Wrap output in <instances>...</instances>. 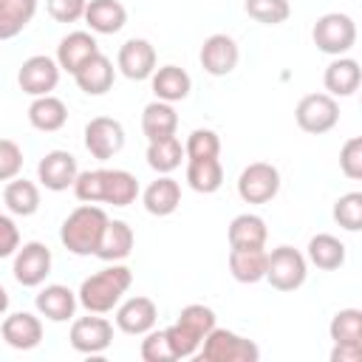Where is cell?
I'll return each instance as SVG.
<instances>
[{"instance_id": "cell-1", "label": "cell", "mask_w": 362, "mask_h": 362, "mask_svg": "<svg viewBox=\"0 0 362 362\" xmlns=\"http://www.w3.org/2000/svg\"><path fill=\"white\" fill-rule=\"evenodd\" d=\"M130 283H133V272L124 263H110L102 272L82 280L76 300L88 314H107L122 303Z\"/></svg>"}, {"instance_id": "cell-2", "label": "cell", "mask_w": 362, "mask_h": 362, "mask_svg": "<svg viewBox=\"0 0 362 362\" xmlns=\"http://www.w3.org/2000/svg\"><path fill=\"white\" fill-rule=\"evenodd\" d=\"M215 328V311L204 303H189L181 308L178 320L173 325L164 328L167 334V342L173 348V356L175 359H189L198 354L204 337Z\"/></svg>"}, {"instance_id": "cell-3", "label": "cell", "mask_w": 362, "mask_h": 362, "mask_svg": "<svg viewBox=\"0 0 362 362\" xmlns=\"http://www.w3.org/2000/svg\"><path fill=\"white\" fill-rule=\"evenodd\" d=\"M107 223V212L96 204H82L76 206L59 226V240L62 246L71 252V255H79V257H88L96 252L99 246V238H102V229Z\"/></svg>"}, {"instance_id": "cell-4", "label": "cell", "mask_w": 362, "mask_h": 362, "mask_svg": "<svg viewBox=\"0 0 362 362\" xmlns=\"http://www.w3.org/2000/svg\"><path fill=\"white\" fill-rule=\"evenodd\" d=\"M198 359L201 362H257L260 359V348H257L255 339L215 325L204 337V342L198 348Z\"/></svg>"}, {"instance_id": "cell-5", "label": "cell", "mask_w": 362, "mask_h": 362, "mask_svg": "<svg viewBox=\"0 0 362 362\" xmlns=\"http://www.w3.org/2000/svg\"><path fill=\"white\" fill-rule=\"evenodd\" d=\"M311 40H314L317 51H322L328 57H345L356 45V23L351 14L328 11V14L317 17V23L311 28Z\"/></svg>"}, {"instance_id": "cell-6", "label": "cell", "mask_w": 362, "mask_h": 362, "mask_svg": "<svg viewBox=\"0 0 362 362\" xmlns=\"http://www.w3.org/2000/svg\"><path fill=\"white\" fill-rule=\"evenodd\" d=\"M308 277V260L294 246H277L266 257V277L277 291H297Z\"/></svg>"}, {"instance_id": "cell-7", "label": "cell", "mask_w": 362, "mask_h": 362, "mask_svg": "<svg viewBox=\"0 0 362 362\" xmlns=\"http://www.w3.org/2000/svg\"><path fill=\"white\" fill-rule=\"evenodd\" d=\"M294 122L303 133L322 136L339 122V102L331 93H305L294 107Z\"/></svg>"}, {"instance_id": "cell-8", "label": "cell", "mask_w": 362, "mask_h": 362, "mask_svg": "<svg viewBox=\"0 0 362 362\" xmlns=\"http://www.w3.org/2000/svg\"><path fill=\"white\" fill-rule=\"evenodd\" d=\"M280 192V170L269 161H252L238 175V195L246 204H269Z\"/></svg>"}, {"instance_id": "cell-9", "label": "cell", "mask_w": 362, "mask_h": 362, "mask_svg": "<svg viewBox=\"0 0 362 362\" xmlns=\"http://www.w3.org/2000/svg\"><path fill=\"white\" fill-rule=\"evenodd\" d=\"M51 249L42 243V240H28L23 246H17L14 252V266H11V274L20 286L25 288H37L45 283V277L51 274Z\"/></svg>"}, {"instance_id": "cell-10", "label": "cell", "mask_w": 362, "mask_h": 362, "mask_svg": "<svg viewBox=\"0 0 362 362\" xmlns=\"http://www.w3.org/2000/svg\"><path fill=\"white\" fill-rule=\"evenodd\" d=\"M124 147V127L119 119L113 116H93L88 124H85V150L99 158V161H107L113 156H119Z\"/></svg>"}, {"instance_id": "cell-11", "label": "cell", "mask_w": 362, "mask_h": 362, "mask_svg": "<svg viewBox=\"0 0 362 362\" xmlns=\"http://www.w3.org/2000/svg\"><path fill=\"white\" fill-rule=\"evenodd\" d=\"M71 348L79 354H105L113 342V325L110 320L99 317V314H88V317H76L71 322Z\"/></svg>"}, {"instance_id": "cell-12", "label": "cell", "mask_w": 362, "mask_h": 362, "mask_svg": "<svg viewBox=\"0 0 362 362\" xmlns=\"http://www.w3.org/2000/svg\"><path fill=\"white\" fill-rule=\"evenodd\" d=\"M59 65L54 57L45 54H34L28 59H23L20 71H17V85L23 93L28 96H45L59 85Z\"/></svg>"}, {"instance_id": "cell-13", "label": "cell", "mask_w": 362, "mask_h": 362, "mask_svg": "<svg viewBox=\"0 0 362 362\" xmlns=\"http://www.w3.org/2000/svg\"><path fill=\"white\" fill-rule=\"evenodd\" d=\"M198 62L209 76H229L240 62V48L229 34H209L198 51Z\"/></svg>"}, {"instance_id": "cell-14", "label": "cell", "mask_w": 362, "mask_h": 362, "mask_svg": "<svg viewBox=\"0 0 362 362\" xmlns=\"http://www.w3.org/2000/svg\"><path fill=\"white\" fill-rule=\"evenodd\" d=\"M156 48L150 40L144 37H133L127 42H122L119 54H116V68L122 71V76L133 79V82H141V79H150L153 71H156Z\"/></svg>"}, {"instance_id": "cell-15", "label": "cell", "mask_w": 362, "mask_h": 362, "mask_svg": "<svg viewBox=\"0 0 362 362\" xmlns=\"http://www.w3.org/2000/svg\"><path fill=\"white\" fill-rule=\"evenodd\" d=\"M156 320H158V305L144 294L127 297L124 303L116 305V328L122 334L144 337L150 328H156Z\"/></svg>"}, {"instance_id": "cell-16", "label": "cell", "mask_w": 362, "mask_h": 362, "mask_svg": "<svg viewBox=\"0 0 362 362\" xmlns=\"http://www.w3.org/2000/svg\"><path fill=\"white\" fill-rule=\"evenodd\" d=\"M76 173H79L76 158L68 150H48L37 164V181L51 192H62L74 187Z\"/></svg>"}, {"instance_id": "cell-17", "label": "cell", "mask_w": 362, "mask_h": 362, "mask_svg": "<svg viewBox=\"0 0 362 362\" xmlns=\"http://www.w3.org/2000/svg\"><path fill=\"white\" fill-rule=\"evenodd\" d=\"M0 334L6 339L8 348L14 351H31L42 342V320L31 311H17V314H8L0 325Z\"/></svg>"}, {"instance_id": "cell-18", "label": "cell", "mask_w": 362, "mask_h": 362, "mask_svg": "<svg viewBox=\"0 0 362 362\" xmlns=\"http://www.w3.org/2000/svg\"><path fill=\"white\" fill-rule=\"evenodd\" d=\"M113 79H116V68L102 51L93 54L88 62H82L79 71L74 74L76 88L82 93H88V96H105L113 88Z\"/></svg>"}, {"instance_id": "cell-19", "label": "cell", "mask_w": 362, "mask_h": 362, "mask_svg": "<svg viewBox=\"0 0 362 362\" xmlns=\"http://www.w3.org/2000/svg\"><path fill=\"white\" fill-rule=\"evenodd\" d=\"M93 54H99V42L90 31H71L57 45V65L59 71H68L71 76L79 71L82 62H88Z\"/></svg>"}, {"instance_id": "cell-20", "label": "cell", "mask_w": 362, "mask_h": 362, "mask_svg": "<svg viewBox=\"0 0 362 362\" xmlns=\"http://www.w3.org/2000/svg\"><path fill=\"white\" fill-rule=\"evenodd\" d=\"M359 82H362V68L354 57H334L325 65L322 85H325V93H331L334 99L337 96H354L359 90Z\"/></svg>"}, {"instance_id": "cell-21", "label": "cell", "mask_w": 362, "mask_h": 362, "mask_svg": "<svg viewBox=\"0 0 362 362\" xmlns=\"http://www.w3.org/2000/svg\"><path fill=\"white\" fill-rule=\"evenodd\" d=\"M34 305H37V311L45 320H51V322H68V320H74V311H76L79 300H76V291H71L68 286L51 283L45 288H40V294L34 297Z\"/></svg>"}, {"instance_id": "cell-22", "label": "cell", "mask_w": 362, "mask_h": 362, "mask_svg": "<svg viewBox=\"0 0 362 362\" xmlns=\"http://www.w3.org/2000/svg\"><path fill=\"white\" fill-rule=\"evenodd\" d=\"M133 243H136V235H133L130 223L107 218V223L102 229V238H99V246H96L93 255L99 260H105V263H122L133 252Z\"/></svg>"}, {"instance_id": "cell-23", "label": "cell", "mask_w": 362, "mask_h": 362, "mask_svg": "<svg viewBox=\"0 0 362 362\" xmlns=\"http://www.w3.org/2000/svg\"><path fill=\"white\" fill-rule=\"evenodd\" d=\"M266 246H232L229 249V272L238 283H260L266 277Z\"/></svg>"}, {"instance_id": "cell-24", "label": "cell", "mask_w": 362, "mask_h": 362, "mask_svg": "<svg viewBox=\"0 0 362 362\" xmlns=\"http://www.w3.org/2000/svg\"><path fill=\"white\" fill-rule=\"evenodd\" d=\"M144 209L156 218H167L181 206V184L170 175H158L156 181L147 184V189L141 192Z\"/></svg>"}, {"instance_id": "cell-25", "label": "cell", "mask_w": 362, "mask_h": 362, "mask_svg": "<svg viewBox=\"0 0 362 362\" xmlns=\"http://www.w3.org/2000/svg\"><path fill=\"white\" fill-rule=\"evenodd\" d=\"M90 34H116L127 23V8L119 0H88L85 17Z\"/></svg>"}, {"instance_id": "cell-26", "label": "cell", "mask_w": 362, "mask_h": 362, "mask_svg": "<svg viewBox=\"0 0 362 362\" xmlns=\"http://www.w3.org/2000/svg\"><path fill=\"white\" fill-rule=\"evenodd\" d=\"M150 85H153L156 99L173 105V102H181V99L189 96V90H192V76H189L184 68H178V65H161V68L153 71Z\"/></svg>"}, {"instance_id": "cell-27", "label": "cell", "mask_w": 362, "mask_h": 362, "mask_svg": "<svg viewBox=\"0 0 362 362\" xmlns=\"http://www.w3.org/2000/svg\"><path fill=\"white\" fill-rule=\"evenodd\" d=\"M28 122L34 130H42V133H57L65 127L68 122V105L54 96V93H45V96H34V102L28 105Z\"/></svg>"}, {"instance_id": "cell-28", "label": "cell", "mask_w": 362, "mask_h": 362, "mask_svg": "<svg viewBox=\"0 0 362 362\" xmlns=\"http://www.w3.org/2000/svg\"><path fill=\"white\" fill-rule=\"evenodd\" d=\"M305 260L322 272H337L345 266V243L337 238V235H328V232H320L308 240V249H305Z\"/></svg>"}, {"instance_id": "cell-29", "label": "cell", "mask_w": 362, "mask_h": 362, "mask_svg": "<svg viewBox=\"0 0 362 362\" xmlns=\"http://www.w3.org/2000/svg\"><path fill=\"white\" fill-rule=\"evenodd\" d=\"M178 130V113L170 102H150L144 110H141V133L147 141L153 139H164V136H175Z\"/></svg>"}, {"instance_id": "cell-30", "label": "cell", "mask_w": 362, "mask_h": 362, "mask_svg": "<svg viewBox=\"0 0 362 362\" xmlns=\"http://www.w3.org/2000/svg\"><path fill=\"white\" fill-rule=\"evenodd\" d=\"M139 198V181L133 173L127 170H107L102 175V204H113V206H130Z\"/></svg>"}, {"instance_id": "cell-31", "label": "cell", "mask_w": 362, "mask_h": 362, "mask_svg": "<svg viewBox=\"0 0 362 362\" xmlns=\"http://www.w3.org/2000/svg\"><path fill=\"white\" fill-rule=\"evenodd\" d=\"M184 158H187L184 156V144H181L178 136H164V139L147 141V164L158 175H170L173 170L181 167Z\"/></svg>"}, {"instance_id": "cell-32", "label": "cell", "mask_w": 362, "mask_h": 362, "mask_svg": "<svg viewBox=\"0 0 362 362\" xmlns=\"http://www.w3.org/2000/svg\"><path fill=\"white\" fill-rule=\"evenodd\" d=\"M187 184L201 195H212L223 187V164L221 158H189L187 161Z\"/></svg>"}, {"instance_id": "cell-33", "label": "cell", "mask_w": 362, "mask_h": 362, "mask_svg": "<svg viewBox=\"0 0 362 362\" xmlns=\"http://www.w3.org/2000/svg\"><path fill=\"white\" fill-rule=\"evenodd\" d=\"M226 238H229V249L232 246H266V238H269V229H266V221L255 212H240L229 221V229H226Z\"/></svg>"}, {"instance_id": "cell-34", "label": "cell", "mask_w": 362, "mask_h": 362, "mask_svg": "<svg viewBox=\"0 0 362 362\" xmlns=\"http://www.w3.org/2000/svg\"><path fill=\"white\" fill-rule=\"evenodd\" d=\"M3 204L11 215L28 218L40 209V187L34 181H25V178H11L3 189Z\"/></svg>"}, {"instance_id": "cell-35", "label": "cell", "mask_w": 362, "mask_h": 362, "mask_svg": "<svg viewBox=\"0 0 362 362\" xmlns=\"http://www.w3.org/2000/svg\"><path fill=\"white\" fill-rule=\"evenodd\" d=\"M37 0H0V40H14L34 20Z\"/></svg>"}, {"instance_id": "cell-36", "label": "cell", "mask_w": 362, "mask_h": 362, "mask_svg": "<svg viewBox=\"0 0 362 362\" xmlns=\"http://www.w3.org/2000/svg\"><path fill=\"white\" fill-rule=\"evenodd\" d=\"M328 334L334 345H362V311L339 308L328 322Z\"/></svg>"}, {"instance_id": "cell-37", "label": "cell", "mask_w": 362, "mask_h": 362, "mask_svg": "<svg viewBox=\"0 0 362 362\" xmlns=\"http://www.w3.org/2000/svg\"><path fill=\"white\" fill-rule=\"evenodd\" d=\"M243 11L263 25H280L291 17V3L288 0H246Z\"/></svg>"}, {"instance_id": "cell-38", "label": "cell", "mask_w": 362, "mask_h": 362, "mask_svg": "<svg viewBox=\"0 0 362 362\" xmlns=\"http://www.w3.org/2000/svg\"><path fill=\"white\" fill-rule=\"evenodd\" d=\"M184 156L189 158H218L221 156V136L209 127H195L184 141Z\"/></svg>"}, {"instance_id": "cell-39", "label": "cell", "mask_w": 362, "mask_h": 362, "mask_svg": "<svg viewBox=\"0 0 362 362\" xmlns=\"http://www.w3.org/2000/svg\"><path fill=\"white\" fill-rule=\"evenodd\" d=\"M334 221L345 229V232H359L362 229V192H345L334 201L331 209Z\"/></svg>"}, {"instance_id": "cell-40", "label": "cell", "mask_w": 362, "mask_h": 362, "mask_svg": "<svg viewBox=\"0 0 362 362\" xmlns=\"http://www.w3.org/2000/svg\"><path fill=\"white\" fill-rule=\"evenodd\" d=\"M102 175H105V167L76 173V181H74V187H71L74 195H76L82 204H102Z\"/></svg>"}, {"instance_id": "cell-41", "label": "cell", "mask_w": 362, "mask_h": 362, "mask_svg": "<svg viewBox=\"0 0 362 362\" xmlns=\"http://www.w3.org/2000/svg\"><path fill=\"white\" fill-rule=\"evenodd\" d=\"M139 354H141L144 362H173V359H175V356H173V348H170V342H167L164 328H161V331L150 328V331L144 334V339H141Z\"/></svg>"}, {"instance_id": "cell-42", "label": "cell", "mask_w": 362, "mask_h": 362, "mask_svg": "<svg viewBox=\"0 0 362 362\" xmlns=\"http://www.w3.org/2000/svg\"><path fill=\"white\" fill-rule=\"evenodd\" d=\"M339 170L351 181L362 178V136H351L342 144V150H339Z\"/></svg>"}, {"instance_id": "cell-43", "label": "cell", "mask_w": 362, "mask_h": 362, "mask_svg": "<svg viewBox=\"0 0 362 362\" xmlns=\"http://www.w3.org/2000/svg\"><path fill=\"white\" fill-rule=\"evenodd\" d=\"M23 170V150L11 139H0V181L17 178Z\"/></svg>"}, {"instance_id": "cell-44", "label": "cell", "mask_w": 362, "mask_h": 362, "mask_svg": "<svg viewBox=\"0 0 362 362\" xmlns=\"http://www.w3.org/2000/svg\"><path fill=\"white\" fill-rule=\"evenodd\" d=\"M85 6H88V0H45V8L57 23L82 20L85 17Z\"/></svg>"}, {"instance_id": "cell-45", "label": "cell", "mask_w": 362, "mask_h": 362, "mask_svg": "<svg viewBox=\"0 0 362 362\" xmlns=\"http://www.w3.org/2000/svg\"><path fill=\"white\" fill-rule=\"evenodd\" d=\"M17 246H20V229H17V223L6 212H0V257H11L17 252Z\"/></svg>"}, {"instance_id": "cell-46", "label": "cell", "mask_w": 362, "mask_h": 362, "mask_svg": "<svg viewBox=\"0 0 362 362\" xmlns=\"http://www.w3.org/2000/svg\"><path fill=\"white\" fill-rule=\"evenodd\" d=\"M331 362H362V345H334Z\"/></svg>"}, {"instance_id": "cell-47", "label": "cell", "mask_w": 362, "mask_h": 362, "mask_svg": "<svg viewBox=\"0 0 362 362\" xmlns=\"http://www.w3.org/2000/svg\"><path fill=\"white\" fill-rule=\"evenodd\" d=\"M6 311H8V291L0 286V317H3Z\"/></svg>"}]
</instances>
